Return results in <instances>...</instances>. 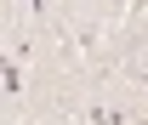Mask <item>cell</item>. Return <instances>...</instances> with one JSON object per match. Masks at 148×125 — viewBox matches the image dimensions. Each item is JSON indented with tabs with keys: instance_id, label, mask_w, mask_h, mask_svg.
<instances>
[{
	"instance_id": "1",
	"label": "cell",
	"mask_w": 148,
	"mask_h": 125,
	"mask_svg": "<svg viewBox=\"0 0 148 125\" xmlns=\"http://www.w3.org/2000/svg\"><path fill=\"white\" fill-rule=\"evenodd\" d=\"M0 74H6V91H12V97H23V63H17V57H6V63H0Z\"/></svg>"
},
{
	"instance_id": "2",
	"label": "cell",
	"mask_w": 148,
	"mask_h": 125,
	"mask_svg": "<svg viewBox=\"0 0 148 125\" xmlns=\"http://www.w3.org/2000/svg\"><path fill=\"white\" fill-rule=\"evenodd\" d=\"M86 125H120V114H108V108H86Z\"/></svg>"
},
{
	"instance_id": "3",
	"label": "cell",
	"mask_w": 148,
	"mask_h": 125,
	"mask_svg": "<svg viewBox=\"0 0 148 125\" xmlns=\"http://www.w3.org/2000/svg\"><path fill=\"white\" fill-rule=\"evenodd\" d=\"M137 125H148V114H137Z\"/></svg>"
}]
</instances>
